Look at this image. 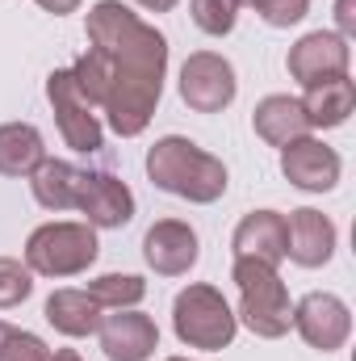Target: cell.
<instances>
[{"mask_svg": "<svg viewBox=\"0 0 356 361\" xmlns=\"http://www.w3.org/2000/svg\"><path fill=\"white\" fill-rule=\"evenodd\" d=\"M0 361H51V349L34 332L0 319Z\"/></svg>", "mask_w": 356, "mask_h": 361, "instance_id": "23", "label": "cell"}, {"mask_svg": "<svg viewBox=\"0 0 356 361\" xmlns=\"http://www.w3.org/2000/svg\"><path fill=\"white\" fill-rule=\"evenodd\" d=\"M147 177L155 189L184 197L193 206H210L227 193V164L218 156H210L205 147H197L184 135H164L147 147Z\"/></svg>", "mask_w": 356, "mask_h": 361, "instance_id": "2", "label": "cell"}, {"mask_svg": "<svg viewBox=\"0 0 356 361\" xmlns=\"http://www.w3.org/2000/svg\"><path fill=\"white\" fill-rule=\"evenodd\" d=\"M256 13H260V21L272 25V30H289V25H298L310 13V0H265Z\"/></svg>", "mask_w": 356, "mask_h": 361, "instance_id": "25", "label": "cell"}, {"mask_svg": "<svg viewBox=\"0 0 356 361\" xmlns=\"http://www.w3.org/2000/svg\"><path fill=\"white\" fill-rule=\"evenodd\" d=\"M281 173L293 189L302 193H331L344 177V160L336 147H327L323 139L306 135L289 147H281Z\"/></svg>", "mask_w": 356, "mask_h": 361, "instance_id": "10", "label": "cell"}, {"mask_svg": "<svg viewBox=\"0 0 356 361\" xmlns=\"http://www.w3.org/2000/svg\"><path fill=\"white\" fill-rule=\"evenodd\" d=\"M76 210L96 231H117V227H126L134 219V193H130L126 180L113 177V173H89Z\"/></svg>", "mask_w": 356, "mask_h": 361, "instance_id": "14", "label": "cell"}, {"mask_svg": "<svg viewBox=\"0 0 356 361\" xmlns=\"http://www.w3.org/2000/svg\"><path fill=\"white\" fill-rule=\"evenodd\" d=\"M231 252L248 257V261H265V265L276 269L285 261V214H276V210L243 214L235 235H231Z\"/></svg>", "mask_w": 356, "mask_h": 361, "instance_id": "15", "label": "cell"}, {"mask_svg": "<svg viewBox=\"0 0 356 361\" xmlns=\"http://www.w3.org/2000/svg\"><path fill=\"white\" fill-rule=\"evenodd\" d=\"M293 328H298V336H302L310 349L336 353V349H344L348 336H352V311H348V302H344L340 294H331V290H310V294H302V298L293 302Z\"/></svg>", "mask_w": 356, "mask_h": 361, "instance_id": "8", "label": "cell"}, {"mask_svg": "<svg viewBox=\"0 0 356 361\" xmlns=\"http://www.w3.org/2000/svg\"><path fill=\"white\" fill-rule=\"evenodd\" d=\"M30 294H34V273L25 269V261L0 257V311L21 307Z\"/></svg>", "mask_w": 356, "mask_h": 361, "instance_id": "24", "label": "cell"}, {"mask_svg": "<svg viewBox=\"0 0 356 361\" xmlns=\"http://www.w3.org/2000/svg\"><path fill=\"white\" fill-rule=\"evenodd\" d=\"M101 349L109 361H151L160 349V328L151 315H143L139 307H126V311H109L101 315Z\"/></svg>", "mask_w": 356, "mask_h": 361, "instance_id": "13", "label": "cell"}, {"mask_svg": "<svg viewBox=\"0 0 356 361\" xmlns=\"http://www.w3.org/2000/svg\"><path fill=\"white\" fill-rule=\"evenodd\" d=\"M252 126H256V135L265 139L268 147H289V143H298V139L310 135V122H306V114H302V101L289 97V92L265 97V101L252 109Z\"/></svg>", "mask_w": 356, "mask_h": 361, "instance_id": "18", "label": "cell"}, {"mask_svg": "<svg viewBox=\"0 0 356 361\" xmlns=\"http://www.w3.org/2000/svg\"><path fill=\"white\" fill-rule=\"evenodd\" d=\"M101 257L96 227L80 223H42L25 240V269L34 277H76Z\"/></svg>", "mask_w": 356, "mask_h": 361, "instance_id": "5", "label": "cell"}, {"mask_svg": "<svg viewBox=\"0 0 356 361\" xmlns=\"http://www.w3.org/2000/svg\"><path fill=\"white\" fill-rule=\"evenodd\" d=\"M201 257V240L184 219H160L143 235V261L160 277H184Z\"/></svg>", "mask_w": 356, "mask_h": 361, "instance_id": "12", "label": "cell"}, {"mask_svg": "<svg viewBox=\"0 0 356 361\" xmlns=\"http://www.w3.org/2000/svg\"><path fill=\"white\" fill-rule=\"evenodd\" d=\"M42 315H46V324H51L55 332H63V336H72V341H84V336H96L105 311L96 307V298H92L89 290H55V294L46 298Z\"/></svg>", "mask_w": 356, "mask_h": 361, "instance_id": "19", "label": "cell"}, {"mask_svg": "<svg viewBox=\"0 0 356 361\" xmlns=\"http://www.w3.org/2000/svg\"><path fill=\"white\" fill-rule=\"evenodd\" d=\"M46 101L55 109V126L63 135V143L80 156H96L105 147V130H101V118L89 105V97L80 92L72 68H55L46 76Z\"/></svg>", "mask_w": 356, "mask_h": 361, "instance_id": "6", "label": "cell"}, {"mask_svg": "<svg viewBox=\"0 0 356 361\" xmlns=\"http://www.w3.org/2000/svg\"><path fill=\"white\" fill-rule=\"evenodd\" d=\"M172 332L189 349L218 353V349H231V341L239 332V319H235V311H231V302L218 286L193 281L172 302Z\"/></svg>", "mask_w": 356, "mask_h": 361, "instance_id": "4", "label": "cell"}, {"mask_svg": "<svg viewBox=\"0 0 356 361\" xmlns=\"http://www.w3.org/2000/svg\"><path fill=\"white\" fill-rule=\"evenodd\" d=\"M177 89H180V101L193 114H222L239 97V80H235V68H231L227 55H218V51H193L180 63Z\"/></svg>", "mask_w": 356, "mask_h": 361, "instance_id": "7", "label": "cell"}, {"mask_svg": "<svg viewBox=\"0 0 356 361\" xmlns=\"http://www.w3.org/2000/svg\"><path fill=\"white\" fill-rule=\"evenodd\" d=\"M336 240H340V231L323 210H314V206L289 210V219H285V257L298 269H323L336 257Z\"/></svg>", "mask_w": 356, "mask_h": 361, "instance_id": "11", "label": "cell"}, {"mask_svg": "<svg viewBox=\"0 0 356 361\" xmlns=\"http://www.w3.org/2000/svg\"><path fill=\"white\" fill-rule=\"evenodd\" d=\"M84 290L96 298L101 311H126V307H139L147 298V281L139 273H101Z\"/></svg>", "mask_w": 356, "mask_h": 361, "instance_id": "21", "label": "cell"}, {"mask_svg": "<svg viewBox=\"0 0 356 361\" xmlns=\"http://www.w3.org/2000/svg\"><path fill=\"white\" fill-rule=\"evenodd\" d=\"M352 4L356 0H340V4H336V21H340V38H348V42H352Z\"/></svg>", "mask_w": 356, "mask_h": 361, "instance_id": "26", "label": "cell"}, {"mask_svg": "<svg viewBox=\"0 0 356 361\" xmlns=\"http://www.w3.org/2000/svg\"><path fill=\"white\" fill-rule=\"evenodd\" d=\"M348 63H352V47L336 30H310L285 55V68L302 89H310L319 80H331V76H348Z\"/></svg>", "mask_w": 356, "mask_h": 361, "instance_id": "9", "label": "cell"}, {"mask_svg": "<svg viewBox=\"0 0 356 361\" xmlns=\"http://www.w3.org/2000/svg\"><path fill=\"white\" fill-rule=\"evenodd\" d=\"M302 114L310 122V130H336L352 118L356 109V85L352 76H331V80H319L310 89H302Z\"/></svg>", "mask_w": 356, "mask_h": 361, "instance_id": "16", "label": "cell"}, {"mask_svg": "<svg viewBox=\"0 0 356 361\" xmlns=\"http://www.w3.org/2000/svg\"><path fill=\"white\" fill-rule=\"evenodd\" d=\"M139 8H147V13H172L180 0H134Z\"/></svg>", "mask_w": 356, "mask_h": 361, "instance_id": "28", "label": "cell"}, {"mask_svg": "<svg viewBox=\"0 0 356 361\" xmlns=\"http://www.w3.org/2000/svg\"><path fill=\"white\" fill-rule=\"evenodd\" d=\"M231 281L239 286V315L235 319H243L260 341H281L293 328V298L272 265L235 257Z\"/></svg>", "mask_w": 356, "mask_h": 361, "instance_id": "3", "label": "cell"}, {"mask_svg": "<svg viewBox=\"0 0 356 361\" xmlns=\"http://www.w3.org/2000/svg\"><path fill=\"white\" fill-rule=\"evenodd\" d=\"M189 17L201 34L210 38H227L239 21V4L235 0H189Z\"/></svg>", "mask_w": 356, "mask_h": 361, "instance_id": "22", "label": "cell"}, {"mask_svg": "<svg viewBox=\"0 0 356 361\" xmlns=\"http://www.w3.org/2000/svg\"><path fill=\"white\" fill-rule=\"evenodd\" d=\"M89 51L72 63V76L109 130L134 139L151 126L168 76V38L130 13L122 0H96L84 21Z\"/></svg>", "mask_w": 356, "mask_h": 361, "instance_id": "1", "label": "cell"}, {"mask_svg": "<svg viewBox=\"0 0 356 361\" xmlns=\"http://www.w3.org/2000/svg\"><path fill=\"white\" fill-rule=\"evenodd\" d=\"M51 361H84V357H80L76 349H55V353H51Z\"/></svg>", "mask_w": 356, "mask_h": 361, "instance_id": "29", "label": "cell"}, {"mask_svg": "<svg viewBox=\"0 0 356 361\" xmlns=\"http://www.w3.org/2000/svg\"><path fill=\"white\" fill-rule=\"evenodd\" d=\"M38 4H42L46 13H55V17H63V13H76V8H80L84 0H38Z\"/></svg>", "mask_w": 356, "mask_h": 361, "instance_id": "27", "label": "cell"}, {"mask_svg": "<svg viewBox=\"0 0 356 361\" xmlns=\"http://www.w3.org/2000/svg\"><path fill=\"white\" fill-rule=\"evenodd\" d=\"M42 160H46V143L34 122L0 126V177H30Z\"/></svg>", "mask_w": 356, "mask_h": 361, "instance_id": "20", "label": "cell"}, {"mask_svg": "<svg viewBox=\"0 0 356 361\" xmlns=\"http://www.w3.org/2000/svg\"><path fill=\"white\" fill-rule=\"evenodd\" d=\"M168 361H189V357H168Z\"/></svg>", "mask_w": 356, "mask_h": 361, "instance_id": "31", "label": "cell"}, {"mask_svg": "<svg viewBox=\"0 0 356 361\" xmlns=\"http://www.w3.org/2000/svg\"><path fill=\"white\" fill-rule=\"evenodd\" d=\"M84 169H76L72 160H55L46 156L34 173H30V189H34V202L42 210H76L80 206V193H84Z\"/></svg>", "mask_w": 356, "mask_h": 361, "instance_id": "17", "label": "cell"}, {"mask_svg": "<svg viewBox=\"0 0 356 361\" xmlns=\"http://www.w3.org/2000/svg\"><path fill=\"white\" fill-rule=\"evenodd\" d=\"M235 4H248V8H260L265 0H235Z\"/></svg>", "mask_w": 356, "mask_h": 361, "instance_id": "30", "label": "cell"}]
</instances>
